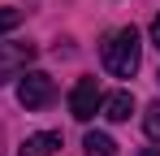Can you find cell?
<instances>
[{"mask_svg":"<svg viewBox=\"0 0 160 156\" xmlns=\"http://www.w3.org/2000/svg\"><path fill=\"white\" fill-rule=\"evenodd\" d=\"M138 52H143L138 30H134V26H121V30L104 35V44H100V61H104V70H108L112 78H134V74H138Z\"/></svg>","mask_w":160,"mask_h":156,"instance_id":"cell-1","label":"cell"},{"mask_svg":"<svg viewBox=\"0 0 160 156\" xmlns=\"http://www.w3.org/2000/svg\"><path fill=\"white\" fill-rule=\"evenodd\" d=\"M52 100H56V87H52V78L43 74V70H26V74H18V104H22L26 113L48 108Z\"/></svg>","mask_w":160,"mask_h":156,"instance_id":"cell-2","label":"cell"},{"mask_svg":"<svg viewBox=\"0 0 160 156\" xmlns=\"http://www.w3.org/2000/svg\"><path fill=\"white\" fill-rule=\"evenodd\" d=\"M100 104H104V91H100L95 78H82L78 87L69 91V113H74L78 122H91V117L100 113Z\"/></svg>","mask_w":160,"mask_h":156,"instance_id":"cell-3","label":"cell"},{"mask_svg":"<svg viewBox=\"0 0 160 156\" xmlns=\"http://www.w3.org/2000/svg\"><path fill=\"white\" fill-rule=\"evenodd\" d=\"M30 56H35V44H0V82L26 74Z\"/></svg>","mask_w":160,"mask_h":156,"instance_id":"cell-4","label":"cell"},{"mask_svg":"<svg viewBox=\"0 0 160 156\" xmlns=\"http://www.w3.org/2000/svg\"><path fill=\"white\" fill-rule=\"evenodd\" d=\"M56 152H61V134H52V130H43V134H26L22 148H18V156H56Z\"/></svg>","mask_w":160,"mask_h":156,"instance_id":"cell-5","label":"cell"},{"mask_svg":"<svg viewBox=\"0 0 160 156\" xmlns=\"http://www.w3.org/2000/svg\"><path fill=\"white\" fill-rule=\"evenodd\" d=\"M100 113H104L108 122H130V113H134V96H130V91H112V96H104Z\"/></svg>","mask_w":160,"mask_h":156,"instance_id":"cell-6","label":"cell"},{"mask_svg":"<svg viewBox=\"0 0 160 156\" xmlns=\"http://www.w3.org/2000/svg\"><path fill=\"white\" fill-rule=\"evenodd\" d=\"M82 148H87V156H117V143H112V134H104V130H91L82 139Z\"/></svg>","mask_w":160,"mask_h":156,"instance_id":"cell-7","label":"cell"},{"mask_svg":"<svg viewBox=\"0 0 160 156\" xmlns=\"http://www.w3.org/2000/svg\"><path fill=\"white\" fill-rule=\"evenodd\" d=\"M143 130H147V139H152V143H160V100L147 104V113H143Z\"/></svg>","mask_w":160,"mask_h":156,"instance_id":"cell-8","label":"cell"},{"mask_svg":"<svg viewBox=\"0 0 160 156\" xmlns=\"http://www.w3.org/2000/svg\"><path fill=\"white\" fill-rule=\"evenodd\" d=\"M18 22H22V13H18V9H0V30H13Z\"/></svg>","mask_w":160,"mask_h":156,"instance_id":"cell-9","label":"cell"},{"mask_svg":"<svg viewBox=\"0 0 160 156\" xmlns=\"http://www.w3.org/2000/svg\"><path fill=\"white\" fill-rule=\"evenodd\" d=\"M152 44H156V48H160V13H156V18H152Z\"/></svg>","mask_w":160,"mask_h":156,"instance_id":"cell-10","label":"cell"},{"mask_svg":"<svg viewBox=\"0 0 160 156\" xmlns=\"http://www.w3.org/2000/svg\"><path fill=\"white\" fill-rule=\"evenodd\" d=\"M143 156H160V148H143Z\"/></svg>","mask_w":160,"mask_h":156,"instance_id":"cell-11","label":"cell"},{"mask_svg":"<svg viewBox=\"0 0 160 156\" xmlns=\"http://www.w3.org/2000/svg\"><path fill=\"white\" fill-rule=\"evenodd\" d=\"M156 78H160V74H156Z\"/></svg>","mask_w":160,"mask_h":156,"instance_id":"cell-12","label":"cell"}]
</instances>
